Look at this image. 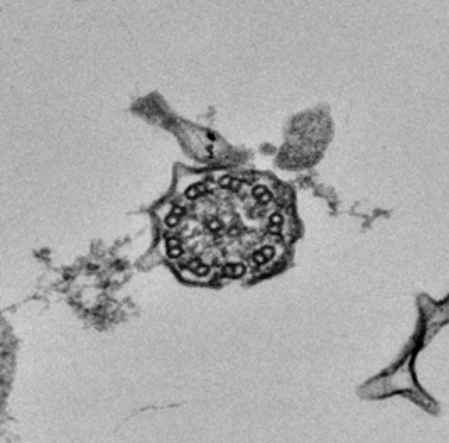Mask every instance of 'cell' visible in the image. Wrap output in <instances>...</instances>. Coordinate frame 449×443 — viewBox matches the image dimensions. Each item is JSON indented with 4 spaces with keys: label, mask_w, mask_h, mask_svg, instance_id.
I'll return each instance as SVG.
<instances>
[{
    "label": "cell",
    "mask_w": 449,
    "mask_h": 443,
    "mask_svg": "<svg viewBox=\"0 0 449 443\" xmlns=\"http://www.w3.org/2000/svg\"><path fill=\"white\" fill-rule=\"evenodd\" d=\"M206 228H208L209 232H220L223 228V222L213 217V219H209L208 222H206Z\"/></svg>",
    "instance_id": "1"
}]
</instances>
